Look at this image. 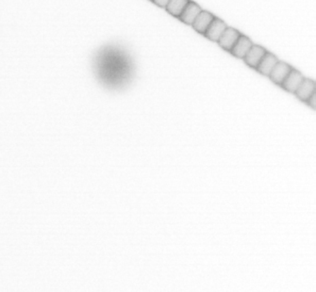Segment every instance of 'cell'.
I'll use <instances>...</instances> for the list:
<instances>
[{
  "mask_svg": "<svg viewBox=\"0 0 316 292\" xmlns=\"http://www.w3.org/2000/svg\"><path fill=\"white\" fill-rule=\"evenodd\" d=\"M92 64L98 81L113 91L126 88L135 75L133 56L120 44H109L99 48L92 57Z\"/></svg>",
  "mask_w": 316,
  "mask_h": 292,
  "instance_id": "6da1fadb",
  "label": "cell"
},
{
  "mask_svg": "<svg viewBox=\"0 0 316 292\" xmlns=\"http://www.w3.org/2000/svg\"><path fill=\"white\" fill-rule=\"evenodd\" d=\"M240 35L241 34L236 29L227 28L218 40L219 46L224 48L225 50L230 51L231 48L235 45L237 40L239 39Z\"/></svg>",
  "mask_w": 316,
  "mask_h": 292,
  "instance_id": "7a4b0ae2",
  "label": "cell"
},
{
  "mask_svg": "<svg viewBox=\"0 0 316 292\" xmlns=\"http://www.w3.org/2000/svg\"><path fill=\"white\" fill-rule=\"evenodd\" d=\"M226 29H227L226 24L222 20L214 17L213 22L209 26V28L205 32V36L213 42H218Z\"/></svg>",
  "mask_w": 316,
  "mask_h": 292,
  "instance_id": "3957f363",
  "label": "cell"
},
{
  "mask_svg": "<svg viewBox=\"0 0 316 292\" xmlns=\"http://www.w3.org/2000/svg\"><path fill=\"white\" fill-rule=\"evenodd\" d=\"M252 46L251 41L249 40L246 36L240 35L239 39L236 42L234 46L231 48L230 52L233 56L239 57V59H244Z\"/></svg>",
  "mask_w": 316,
  "mask_h": 292,
  "instance_id": "277c9868",
  "label": "cell"
},
{
  "mask_svg": "<svg viewBox=\"0 0 316 292\" xmlns=\"http://www.w3.org/2000/svg\"><path fill=\"white\" fill-rule=\"evenodd\" d=\"M291 71H292V68L288 64L282 63V62L281 63L277 62L275 67L271 71L270 75L268 76H270L271 80L276 84L282 85V82L286 79V76L289 75Z\"/></svg>",
  "mask_w": 316,
  "mask_h": 292,
  "instance_id": "5b68a950",
  "label": "cell"
},
{
  "mask_svg": "<svg viewBox=\"0 0 316 292\" xmlns=\"http://www.w3.org/2000/svg\"><path fill=\"white\" fill-rule=\"evenodd\" d=\"M265 48H263L262 46H252L251 48L249 49V51L247 52L245 59V62L248 64L250 67L253 68H257L258 64L259 62L262 61V59L264 57L265 55Z\"/></svg>",
  "mask_w": 316,
  "mask_h": 292,
  "instance_id": "8992f818",
  "label": "cell"
},
{
  "mask_svg": "<svg viewBox=\"0 0 316 292\" xmlns=\"http://www.w3.org/2000/svg\"><path fill=\"white\" fill-rule=\"evenodd\" d=\"M303 80H304L303 75H301L299 71L292 69V71L289 73L286 79L282 82V86L285 90H287L288 92H295Z\"/></svg>",
  "mask_w": 316,
  "mask_h": 292,
  "instance_id": "52a82bcc",
  "label": "cell"
},
{
  "mask_svg": "<svg viewBox=\"0 0 316 292\" xmlns=\"http://www.w3.org/2000/svg\"><path fill=\"white\" fill-rule=\"evenodd\" d=\"M295 95L302 101H308L312 94L315 93V83L310 80H303L300 83L298 90L295 91Z\"/></svg>",
  "mask_w": 316,
  "mask_h": 292,
  "instance_id": "ba28073f",
  "label": "cell"
},
{
  "mask_svg": "<svg viewBox=\"0 0 316 292\" xmlns=\"http://www.w3.org/2000/svg\"><path fill=\"white\" fill-rule=\"evenodd\" d=\"M213 19H214V16L213 14H211L210 12H202L201 11V12L197 15L196 20L194 21V23L192 25L197 32L205 34L206 30H207L211 23L213 22Z\"/></svg>",
  "mask_w": 316,
  "mask_h": 292,
  "instance_id": "9c48e42d",
  "label": "cell"
},
{
  "mask_svg": "<svg viewBox=\"0 0 316 292\" xmlns=\"http://www.w3.org/2000/svg\"><path fill=\"white\" fill-rule=\"evenodd\" d=\"M200 12H201L200 7L196 5V3L189 1V3L187 4V6L185 7L183 12L180 14L179 17L184 23L192 25Z\"/></svg>",
  "mask_w": 316,
  "mask_h": 292,
  "instance_id": "30bf717a",
  "label": "cell"
},
{
  "mask_svg": "<svg viewBox=\"0 0 316 292\" xmlns=\"http://www.w3.org/2000/svg\"><path fill=\"white\" fill-rule=\"evenodd\" d=\"M277 62H278L277 59L274 55L266 52L256 69L263 75H269L271 71L275 67V65L277 63Z\"/></svg>",
  "mask_w": 316,
  "mask_h": 292,
  "instance_id": "8fae6325",
  "label": "cell"
},
{
  "mask_svg": "<svg viewBox=\"0 0 316 292\" xmlns=\"http://www.w3.org/2000/svg\"><path fill=\"white\" fill-rule=\"evenodd\" d=\"M188 3L189 0H170L165 9L174 16L179 17Z\"/></svg>",
  "mask_w": 316,
  "mask_h": 292,
  "instance_id": "7c38bea8",
  "label": "cell"
},
{
  "mask_svg": "<svg viewBox=\"0 0 316 292\" xmlns=\"http://www.w3.org/2000/svg\"><path fill=\"white\" fill-rule=\"evenodd\" d=\"M170 0H153V2L155 3L156 5L161 7V8H165L167 6V4L169 3Z\"/></svg>",
  "mask_w": 316,
  "mask_h": 292,
  "instance_id": "4fadbf2b",
  "label": "cell"
},
{
  "mask_svg": "<svg viewBox=\"0 0 316 292\" xmlns=\"http://www.w3.org/2000/svg\"><path fill=\"white\" fill-rule=\"evenodd\" d=\"M315 99H316L315 93H314V94H312V95L310 96V99H309V100L307 101V102L309 103V105H310V107H311L312 109H315V107H316Z\"/></svg>",
  "mask_w": 316,
  "mask_h": 292,
  "instance_id": "5bb4252c",
  "label": "cell"
}]
</instances>
